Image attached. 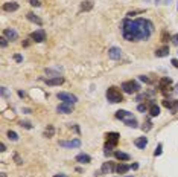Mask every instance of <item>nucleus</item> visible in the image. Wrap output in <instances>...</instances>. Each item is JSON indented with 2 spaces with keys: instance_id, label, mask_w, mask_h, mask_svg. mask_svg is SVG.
<instances>
[{
  "instance_id": "2",
  "label": "nucleus",
  "mask_w": 178,
  "mask_h": 177,
  "mask_svg": "<svg viewBox=\"0 0 178 177\" xmlns=\"http://www.w3.org/2000/svg\"><path fill=\"white\" fill-rule=\"evenodd\" d=\"M105 96H107V99H108L111 104H117V102H122V101H123V95H122V92H120L117 87H114V86H111V87L107 88Z\"/></svg>"
},
{
  "instance_id": "7",
  "label": "nucleus",
  "mask_w": 178,
  "mask_h": 177,
  "mask_svg": "<svg viewBox=\"0 0 178 177\" xmlns=\"http://www.w3.org/2000/svg\"><path fill=\"white\" fill-rule=\"evenodd\" d=\"M59 147H64V148H79V147H81V140H79V139L59 140Z\"/></svg>"
},
{
  "instance_id": "12",
  "label": "nucleus",
  "mask_w": 178,
  "mask_h": 177,
  "mask_svg": "<svg viewBox=\"0 0 178 177\" xmlns=\"http://www.w3.org/2000/svg\"><path fill=\"white\" fill-rule=\"evenodd\" d=\"M18 8H20V6H18L17 2H8V3L3 5V11H6V12H14V11H17Z\"/></svg>"
},
{
  "instance_id": "21",
  "label": "nucleus",
  "mask_w": 178,
  "mask_h": 177,
  "mask_svg": "<svg viewBox=\"0 0 178 177\" xmlns=\"http://www.w3.org/2000/svg\"><path fill=\"white\" fill-rule=\"evenodd\" d=\"M130 170H131V167L127 165V163H119V165L116 167V173H117V174H125V173H128Z\"/></svg>"
},
{
  "instance_id": "28",
  "label": "nucleus",
  "mask_w": 178,
  "mask_h": 177,
  "mask_svg": "<svg viewBox=\"0 0 178 177\" xmlns=\"http://www.w3.org/2000/svg\"><path fill=\"white\" fill-rule=\"evenodd\" d=\"M8 137H9L11 140H14V142H17V140H18V134H17L15 132H12V130H9V132H8Z\"/></svg>"
},
{
  "instance_id": "4",
  "label": "nucleus",
  "mask_w": 178,
  "mask_h": 177,
  "mask_svg": "<svg viewBox=\"0 0 178 177\" xmlns=\"http://www.w3.org/2000/svg\"><path fill=\"white\" fill-rule=\"evenodd\" d=\"M56 98L59 99V101H62V102H67V104H76V101H78V98L75 96V95H72V93H67V92H59V93H56Z\"/></svg>"
},
{
  "instance_id": "11",
  "label": "nucleus",
  "mask_w": 178,
  "mask_h": 177,
  "mask_svg": "<svg viewBox=\"0 0 178 177\" xmlns=\"http://www.w3.org/2000/svg\"><path fill=\"white\" fill-rule=\"evenodd\" d=\"M3 37H6V38H8V40H11V41L18 40V34H17V31H15V29H12V28L5 29V31H3Z\"/></svg>"
},
{
  "instance_id": "38",
  "label": "nucleus",
  "mask_w": 178,
  "mask_h": 177,
  "mask_svg": "<svg viewBox=\"0 0 178 177\" xmlns=\"http://www.w3.org/2000/svg\"><path fill=\"white\" fill-rule=\"evenodd\" d=\"M155 3L157 5H166V3H169V0H155Z\"/></svg>"
},
{
  "instance_id": "18",
  "label": "nucleus",
  "mask_w": 178,
  "mask_h": 177,
  "mask_svg": "<svg viewBox=\"0 0 178 177\" xmlns=\"http://www.w3.org/2000/svg\"><path fill=\"white\" fill-rule=\"evenodd\" d=\"M62 83H64V78H62V77H56V78L46 80V84H47V86H61Z\"/></svg>"
},
{
  "instance_id": "23",
  "label": "nucleus",
  "mask_w": 178,
  "mask_h": 177,
  "mask_svg": "<svg viewBox=\"0 0 178 177\" xmlns=\"http://www.w3.org/2000/svg\"><path fill=\"white\" fill-rule=\"evenodd\" d=\"M93 8V2L91 0H85L81 3V11H90Z\"/></svg>"
},
{
  "instance_id": "24",
  "label": "nucleus",
  "mask_w": 178,
  "mask_h": 177,
  "mask_svg": "<svg viewBox=\"0 0 178 177\" xmlns=\"http://www.w3.org/2000/svg\"><path fill=\"white\" fill-rule=\"evenodd\" d=\"M55 134V127L53 125H47L44 130V137H52Z\"/></svg>"
},
{
  "instance_id": "31",
  "label": "nucleus",
  "mask_w": 178,
  "mask_h": 177,
  "mask_svg": "<svg viewBox=\"0 0 178 177\" xmlns=\"http://www.w3.org/2000/svg\"><path fill=\"white\" fill-rule=\"evenodd\" d=\"M161 151H163V144H158L157 148H155V151H154V156H160Z\"/></svg>"
},
{
  "instance_id": "14",
  "label": "nucleus",
  "mask_w": 178,
  "mask_h": 177,
  "mask_svg": "<svg viewBox=\"0 0 178 177\" xmlns=\"http://www.w3.org/2000/svg\"><path fill=\"white\" fill-rule=\"evenodd\" d=\"M171 84H172V80H171L169 77H165V78H161V80H160L158 87L161 88V92H165V90H168V88H169Z\"/></svg>"
},
{
  "instance_id": "6",
  "label": "nucleus",
  "mask_w": 178,
  "mask_h": 177,
  "mask_svg": "<svg viewBox=\"0 0 178 177\" xmlns=\"http://www.w3.org/2000/svg\"><path fill=\"white\" fill-rule=\"evenodd\" d=\"M31 40L35 41V43H43L46 40V31L44 29H38V31L32 32L31 34Z\"/></svg>"
},
{
  "instance_id": "36",
  "label": "nucleus",
  "mask_w": 178,
  "mask_h": 177,
  "mask_svg": "<svg viewBox=\"0 0 178 177\" xmlns=\"http://www.w3.org/2000/svg\"><path fill=\"white\" fill-rule=\"evenodd\" d=\"M14 160H15V162H17L18 165H21V163H23V159H21V157H20L18 154H15V156H14Z\"/></svg>"
},
{
  "instance_id": "22",
  "label": "nucleus",
  "mask_w": 178,
  "mask_h": 177,
  "mask_svg": "<svg viewBox=\"0 0 178 177\" xmlns=\"http://www.w3.org/2000/svg\"><path fill=\"white\" fill-rule=\"evenodd\" d=\"M26 17H28V20H29V22H32V23H37L38 26H41V25H43L41 18H40V17H37L34 12H28V15H26Z\"/></svg>"
},
{
  "instance_id": "46",
  "label": "nucleus",
  "mask_w": 178,
  "mask_h": 177,
  "mask_svg": "<svg viewBox=\"0 0 178 177\" xmlns=\"http://www.w3.org/2000/svg\"><path fill=\"white\" fill-rule=\"evenodd\" d=\"M53 177H67V176H66V174H55Z\"/></svg>"
},
{
  "instance_id": "19",
  "label": "nucleus",
  "mask_w": 178,
  "mask_h": 177,
  "mask_svg": "<svg viewBox=\"0 0 178 177\" xmlns=\"http://www.w3.org/2000/svg\"><path fill=\"white\" fill-rule=\"evenodd\" d=\"M76 162L78 163H82V165L84 163H90L91 162V157H90L89 154H85V153H81V154L76 156Z\"/></svg>"
},
{
  "instance_id": "10",
  "label": "nucleus",
  "mask_w": 178,
  "mask_h": 177,
  "mask_svg": "<svg viewBox=\"0 0 178 177\" xmlns=\"http://www.w3.org/2000/svg\"><path fill=\"white\" fill-rule=\"evenodd\" d=\"M116 118L117 119H120L122 122H125V121H130V119H133V113L131 112H128V110H117L116 112Z\"/></svg>"
},
{
  "instance_id": "39",
  "label": "nucleus",
  "mask_w": 178,
  "mask_h": 177,
  "mask_svg": "<svg viewBox=\"0 0 178 177\" xmlns=\"http://www.w3.org/2000/svg\"><path fill=\"white\" fill-rule=\"evenodd\" d=\"M171 63L174 64V67H177V69H178V58H172V60H171Z\"/></svg>"
},
{
  "instance_id": "5",
  "label": "nucleus",
  "mask_w": 178,
  "mask_h": 177,
  "mask_svg": "<svg viewBox=\"0 0 178 177\" xmlns=\"http://www.w3.org/2000/svg\"><path fill=\"white\" fill-rule=\"evenodd\" d=\"M105 137H107V145H111V147H116L117 145V142H119V139H120V134L116 132H110L105 134Z\"/></svg>"
},
{
  "instance_id": "1",
  "label": "nucleus",
  "mask_w": 178,
  "mask_h": 177,
  "mask_svg": "<svg viewBox=\"0 0 178 177\" xmlns=\"http://www.w3.org/2000/svg\"><path fill=\"white\" fill-rule=\"evenodd\" d=\"M154 32V25L148 18H125L122 22V35L128 41H146Z\"/></svg>"
},
{
  "instance_id": "32",
  "label": "nucleus",
  "mask_w": 178,
  "mask_h": 177,
  "mask_svg": "<svg viewBox=\"0 0 178 177\" xmlns=\"http://www.w3.org/2000/svg\"><path fill=\"white\" fill-rule=\"evenodd\" d=\"M137 110H138V112H146V110H148V105H146V104H138V105H137Z\"/></svg>"
},
{
  "instance_id": "17",
  "label": "nucleus",
  "mask_w": 178,
  "mask_h": 177,
  "mask_svg": "<svg viewBox=\"0 0 178 177\" xmlns=\"http://www.w3.org/2000/svg\"><path fill=\"white\" fill-rule=\"evenodd\" d=\"M134 145L137 147V148H140V150H145L146 148V145H148V139L143 136V137H137L135 140H134Z\"/></svg>"
},
{
  "instance_id": "48",
  "label": "nucleus",
  "mask_w": 178,
  "mask_h": 177,
  "mask_svg": "<svg viewBox=\"0 0 178 177\" xmlns=\"http://www.w3.org/2000/svg\"><path fill=\"white\" fill-rule=\"evenodd\" d=\"M175 88H177V93H178V84H177V87H175Z\"/></svg>"
},
{
  "instance_id": "41",
  "label": "nucleus",
  "mask_w": 178,
  "mask_h": 177,
  "mask_svg": "<svg viewBox=\"0 0 178 177\" xmlns=\"http://www.w3.org/2000/svg\"><path fill=\"white\" fill-rule=\"evenodd\" d=\"M18 96H20V98H25V96H26V93H25L23 90H18Z\"/></svg>"
},
{
  "instance_id": "16",
  "label": "nucleus",
  "mask_w": 178,
  "mask_h": 177,
  "mask_svg": "<svg viewBox=\"0 0 178 177\" xmlns=\"http://www.w3.org/2000/svg\"><path fill=\"white\" fill-rule=\"evenodd\" d=\"M149 115H151L152 118H155V116L160 115V107H158L154 101H151V104H149Z\"/></svg>"
},
{
  "instance_id": "25",
  "label": "nucleus",
  "mask_w": 178,
  "mask_h": 177,
  "mask_svg": "<svg viewBox=\"0 0 178 177\" xmlns=\"http://www.w3.org/2000/svg\"><path fill=\"white\" fill-rule=\"evenodd\" d=\"M123 124H125L127 127H133V128H137V127H138V122H137V119H135V118L130 119V121H125Z\"/></svg>"
},
{
  "instance_id": "29",
  "label": "nucleus",
  "mask_w": 178,
  "mask_h": 177,
  "mask_svg": "<svg viewBox=\"0 0 178 177\" xmlns=\"http://www.w3.org/2000/svg\"><path fill=\"white\" fill-rule=\"evenodd\" d=\"M163 105H165L166 108H171V110H172V108H174V101H169V99H165V101H163Z\"/></svg>"
},
{
  "instance_id": "3",
  "label": "nucleus",
  "mask_w": 178,
  "mask_h": 177,
  "mask_svg": "<svg viewBox=\"0 0 178 177\" xmlns=\"http://www.w3.org/2000/svg\"><path fill=\"white\" fill-rule=\"evenodd\" d=\"M120 87H122V90H123L125 93H128V95H133V93H137V92L140 90V84H138L137 81H133V80H130V81H123Z\"/></svg>"
},
{
  "instance_id": "40",
  "label": "nucleus",
  "mask_w": 178,
  "mask_h": 177,
  "mask_svg": "<svg viewBox=\"0 0 178 177\" xmlns=\"http://www.w3.org/2000/svg\"><path fill=\"white\" fill-rule=\"evenodd\" d=\"M31 5L32 6H40V2L38 0H31Z\"/></svg>"
},
{
  "instance_id": "30",
  "label": "nucleus",
  "mask_w": 178,
  "mask_h": 177,
  "mask_svg": "<svg viewBox=\"0 0 178 177\" xmlns=\"http://www.w3.org/2000/svg\"><path fill=\"white\" fill-rule=\"evenodd\" d=\"M138 80H140V81H143V83H146V84H152V80H149L146 75H140V77H138Z\"/></svg>"
},
{
  "instance_id": "42",
  "label": "nucleus",
  "mask_w": 178,
  "mask_h": 177,
  "mask_svg": "<svg viewBox=\"0 0 178 177\" xmlns=\"http://www.w3.org/2000/svg\"><path fill=\"white\" fill-rule=\"evenodd\" d=\"M172 40H174V44H178V34H177V35H174V37H172Z\"/></svg>"
},
{
  "instance_id": "8",
  "label": "nucleus",
  "mask_w": 178,
  "mask_h": 177,
  "mask_svg": "<svg viewBox=\"0 0 178 177\" xmlns=\"http://www.w3.org/2000/svg\"><path fill=\"white\" fill-rule=\"evenodd\" d=\"M56 112H58V113H62V115H70V113L73 112V104L61 102V104L56 107Z\"/></svg>"
},
{
  "instance_id": "15",
  "label": "nucleus",
  "mask_w": 178,
  "mask_h": 177,
  "mask_svg": "<svg viewBox=\"0 0 178 177\" xmlns=\"http://www.w3.org/2000/svg\"><path fill=\"white\" fill-rule=\"evenodd\" d=\"M168 55H169V46H166V44L155 50V57H158V58H163V57H168Z\"/></svg>"
},
{
  "instance_id": "47",
  "label": "nucleus",
  "mask_w": 178,
  "mask_h": 177,
  "mask_svg": "<svg viewBox=\"0 0 178 177\" xmlns=\"http://www.w3.org/2000/svg\"><path fill=\"white\" fill-rule=\"evenodd\" d=\"M119 177H133V176H119Z\"/></svg>"
},
{
  "instance_id": "43",
  "label": "nucleus",
  "mask_w": 178,
  "mask_h": 177,
  "mask_svg": "<svg viewBox=\"0 0 178 177\" xmlns=\"http://www.w3.org/2000/svg\"><path fill=\"white\" fill-rule=\"evenodd\" d=\"M0 148H2L0 151H6V145H5V144H2V145H0Z\"/></svg>"
},
{
  "instance_id": "34",
  "label": "nucleus",
  "mask_w": 178,
  "mask_h": 177,
  "mask_svg": "<svg viewBox=\"0 0 178 177\" xmlns=\"http://www.w3.org/2000/svg\"><path fill=\"white\" fill-rule=\"evenodd\" d=\"M0 44H2V47H6L8 46V38L6 37H2L0 38Z\"/></svg>"
},
{
  "instance_id": "9",
  "label": "nucleus",
  "mask_w": 178,
  "mask_h": 177,
  "mask_svg": "<svg viewBox=\"0 0 178 177\" xmlns=\"http://www.w3.org/2000/svg\"><path fill=\"white\" fill-rule=\"evenodd\" d=\"M122 55H123V53H122V49H120V47L113 46V47L108 49V57H110L111 60H120Z\"/></svg>"
},
{
  "instance_id": "37",
  "label": "nucleus",
  "mask_w": 178,
  "mask_h": 177,
  "mask_svg": "<svg viewBox=\"0 0 178 177\" xmlns=\"http://www.w3.org/2000/svg\"><path fill=\"white\" fill-rule=\"evenodd\" d=\"M2 96H3V98H8V96H9V93H8L6 87H2Z\"/></svg>"
},
{
  "instance_id": "35",
  "label": "nucleus",
  "mask_w": 178,
  "mask_h": 177,
  "mask_svg": "<svg viewBox=\"0 0 178 177\" xmlns=\"http://www.w3.org/2000/svg\"><path fill=\"white\" fill-rule=\"evenodd\" d=\"M14 60H15L17 63H23V57H21V55H18V53H15V55H14Z\"/></svg>"
},
{
  "instance_id": "27",
  "label": "nucleus",
  "mask_w": 178,
  "mask_h": 177,
  "mask_svg": "<svg viewBox=\"0 0 178 177\" xmlns=\"http://www.w3.org/2000/svg\"><path fill=\"white\" fill-rule=\"evenodd\" d=\"M151 128H152V122H151V119H146L145 124H143V127H142V130L143 132H149Z\"/></svg>"
},
{
  "instance_id": "20",
  "label": "nucleus",
  "mask_w": 178,
  "mask_h": 177,
  "mask_svg": "<svg viewBox=\"0 0 178 177\" xmlns=\"http://www.w3.org/2000/svg\"><path fill=\"white\" fill-rule=\"evenodd\" d=\"M114 157H116L117 160H122V162H127V160L131 159L130 154H127V153H123V151H114Z\"/></svg>"
},
{
  "instance_id": "33",
  "label": "nucleus",
  "mask_w": 178,
  "mask_h": 177,
  "mask_svg": "<svg viewBox=\"0 0 178 177\" xmlns=\"http://www.w3.org/2000/svg\"><path fill=\"white\" fill-rule=\"evenodd\" d=\"M21 127H23V128H26V130H31V128H32L31 122H28V121H23V122H21Z\"/></svg>"
},
{
  "instance_id": "44",
  "label": "nucleus",
  "mask_w": 178,
  "mask_h": 177,
  "mask_svg": "<svg viewBox=\"0 0 178 177\" xmlns=\"http://www.w3.org/2000/svg\"><path fill=\"white\" fill-rule=\"evenodd\" d=\"M73 130L76 133H79V127H78V125H73Z\"/></svg>"
},
{
  "instance_id": "13",
  "label": "nucleus",
  "mask_w": 178,
  "mask_h": 177,
  "mask_svg": "<svg viewBox=\"0 0 178 177\" xmlns=\"http://www.w3.org/2000/svg\"><path fill=\"white\" fill-rule=\"evenodd\" d=\"M113 171H116V167L113 165V162H105L102 165V168H100L102 174H108V173H113Z\"/></svg>"
},
{
  "instance_id": "45",
  "label": "nucleus",
  "mask_w": 178,
  "mask_h": 177,
  "mask_svg": "<svg viewBox=\"0 0 178 177\" xmlns=\"http://www.w3.org/2000/svg\"><path fill=\"white\" fill-rule=\"evenodd\" d=\"M131 168H133V170H137V168H138V165H137V163H133V165H131Z\"/></svg>"
},
{
  "instance_id": "26",
  "label": "nucleus",
  "mask_w": 178,
  "mask_h": 177,
  "mask_svg": "<svg viewBox=\"0 0 178 177\" xmlns=\"http://www.w3.org/2000/svg\"><path fill=\"white\" fill-rule=\"evenodd\" d=\"M44 72H46V75H50L52 78H56V77H59V72H58V70H55V69H46Z\"/></svg>"
}]
</instances>
